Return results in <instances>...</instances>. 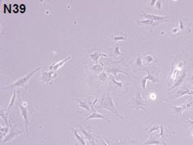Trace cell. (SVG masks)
<instances>
[{"label":"cell","instance_id":"1","mask_svg":"<svg viewBox=\"0 0 193 145\" xmlns=\"http://www.w3.org/2000/svg\"><path fill=\"white\" fill-rule=\"evenodd\" d=\"M96 106L99 109L108 110V111H111L112 113L116 115L118 118H120V119H122V120L125 119L124 116L119 113V111H118V110L116 109V107L114 104L113 99H112L111 95H109V94H106V95L103 96L99 100L98 104L96 105Z\"/></svg>","mask_w":193,"mask_h":145},{"label":"cell","instance_id":"2","mask_svg":"<svg viewBox=\"0 0 193 145\" xmlns=\"http://www.w3.org/2000/svg\"><path fill=\"white\" fill-rule=\"evenodd\" d=\"M40 69H41L40 68H37L36 69H34V70L32 71V72H29V73L25 75V76L20 77V78H18L17 81H16L15 82L12 83L11 85H8V86H7V87H2V89H10V88H14V89H15V87H25V86L26 85V83H27L29 82V80L31 79V77L33 76V74L35 73V72H36L37 71H39Z\"/></svg>","mask_w":193,"mask_h":145},{"label":"cell","instance_id":"3","mask_svg":"<svg viewBox=\"0 0 193 145\" xmlns=\"http://www.w3.org/2000/svg\"><path fill=\"white\" fill-rule=\"evenodd\" d=\"M19 108H20V111H21V117L23 118L24 120V122H25V127H26V134L28 133V125H29V120H28V111L25 107L22 106L21 104V99H20V96H19Z\"/></svg>","mask_w":193,"mask_h":145},{"label":"cell","instance_id":"4","mask_svg":"<svg viewBox=\"0 0 193 145\" xmlns=\"http://www.w3.org/2000/svg\"><path fill=\"white\" fill-rule=\"evenodd\" d=\"M146 72H147V75L144 77L143 79H142V88H143V91L145 90V88H146V82H148V81H151L152 82H154V83H157L158 82H159L158 78H155V77L153 76V75L150 73V72H149L148 71H146Z\"/></svg>","mask_w":193,"mask_h":145},{"label":"cell","instance_id":"5","mask_svg":"<svg viewBox=\"0 0 193 145\" xmlns=\"http://www.w3.org/2000/svg\"><path fill=\"white\" fill-rule=\"evenodd\" d=\"M21 133H22L21 131H20V130H16L14 128L12 127V129H11L9 134H7V135L5 137V138H4V140L2 141V142H3V143H6V142H8V141H10V140H12V139H13L15 138V137H17V135H19L20 134H21Z\"/></svg>","mask_w":193,"mask_h":145},{"label":"cell","instance_id":"6","mask_svg":"<svg viewBox=\"0 0 193 145\" xmlns=\"http://www.w3.org/2000/svg\"><path fill=\"white\" fill-rule=\"evenodd\" d=\"M192 105H193V101H192V102H190L188 104L183 105V106H172V108L173 109V111H174L175 113H177V114H182L187 109H188L189 107H191Z\"/></svg>","mask_w":193,"mask_h":145},{"label":"cell","instance_id":"7","mask_svg":"<svg viewBox=\"0 0 193 145\" xmlns=\"http://www.w3.org/2000/svg\"><path fill=\"white\" fill-rule=\"evenodd\" d=\"M134 102H135V106L137 108L138 110H142V111H144V101L143 99L141 98L140 93L138 92L136 94V96H135V99H134Z\"/></svg>","mask_w":193,"mask_h":145},{"label":"cell","instance_id":"8","mask_svg":"<svg viewBox=\"0 0 193 145\" xmlns=\"http://www.w3.org/2000/svg\"><path fill=\"white\" fill-rule=\"evenodd\" d=\"M143 16L144 17H146L147 19L154 21H164L168 19V17H163V16H156L154 14H146V13H143Z\"/></svg>","mask_w":193,"mask_h":145},{"label":"cell","instance_id":"9","mask_svg":"<svg viewBox=\"0 0 193 145\" xmlns=\"http://www.w3.org/2000/svg\"><path fill=\"white\" fill-rule=\"evenodd\" d=\"M70 58H71V55L69 56V57H67L65 60H62V61H60V62H58V63H55V62L53 64H51V65L49 67V70H52V71L56 72L60 68V67H62V66L64 65V64L65 63L67 60H69Z\"/></svg>","mask_w":193,"mask_h":145},{"label":"cell","instance_id":"10","mask_svg":"<svg viewBox=\"0 0 193 145\" xmlns=\"http://www.w3.org/2000/svg\"><path fill=\"white\" fill-rule=\"evenodd\" d=\"M91 119H102V120H105L106 121H109L111 123V120H110L108 119H106V118L104 116V115L99 114L97 111H93L92 113H91V115H89V116H88L87 120H91Z\"/></svg>","mask_w":193,"mask_h":145},{"label":"cell","instance_id":"11","mask_svg":"<svg viewBox=\"0 0 193 145\" xmlns=\"http://www.w3.org/2000/svg\"><path fill=\"white\" fill-rule=\"evenodd\" d=\"M145 144H149V145H161V144H166L165 143H163V142L160 141L159 139H157L155 137L152 135V134H150V136L149 139L147 140V142L145 143Z\"/></svg>","mask_w":193,"mask_h":145},{"label":"cell","instance_id":"12","mask_svg":"<svg viewBox=\"0 0 193 145\" xmlns=\"http://www.w3.org/2000/svg\"><path fill=\"white\" fill-rule=\"evenodd\" d=\"M73 130V131H74V135L76 136V138L78 139V140H79L80 143H81V144L82 145H86V140H85V139H84V135L83 134H79V132H78L77 130H74V129H72Z\"/></svg>","mask_w":193,"mask_h":145},{"label":"cell","instance_id":"13","mask_svg":"<svg viewBox=\"0 0 193 145\" xmlns=\"http://www.w3.org/2000/svg\"><path fill=\"white\" fill-rule=\"evenodd\" d=\"M74 100H75V101H77L78 102H79V106L80 107H82V108L85 109L86 111H91L90 107L88 106V105L87 104V102H85L84 101L80 100V99H74Z\"/></svg>","mask_w":193,"mask_h":145},{"label":"cell","instance_id":"14","mask_svg":"<svg viewBox=\"0 0 193 145\" xmlns=\"http://www.w3.org/2000/svg\"><path fill=\"white\" fill-rule=\"evenodd\" d=\"M139 24H145V25H148L151 27H154V26H158V23L156 21H151V20H149V19H146V20H144V21H138Z\"/></svg>","mask_w":193,"mask_h":145},{"label":"cell","instance_id":"15","mask_svg":"<svg viewBox=\"0 0 193 145\" xmlns=\"http://www.w3.org/2000/svg\"><path fill=\"white\" fill-rule=\"evenodd\" d=\"M17 91L16 90V89H13V94H12V97H11V99H10V102H9V104H8V106H7V111H8V110L11 108V107H12V106L13 105V103L15 102L16 97H17Z\"/></svg>","mask_w":193,"mask_h":145},{"label":"cell","instance_id":"16","mask_svg":"<svg viewBox=\"0 0 193 145\" xmlns=\"http://www.w3.org/2000/svg\"><path fill=\"white\" fill-rule=\"evenodd\" d=\"M105 56V57H106V55H105V54H103V53H101V54H97V53H94V54H91L90 55V58L92 59V60L93 61H94V62L96 63V64H97V62H98V59H99V57L100 56Z\"/></svg>","mask_w":193,"mask_h":145},{"label":"cell","instance_id":"17","mask_svg":"<svg viewBox=\"0 0 193 145\" xmlns=\"http://www.w3.org/2000/svg\"><path fill=\"white\" fill-rule=\"evenodd\" d=\"M7 115H8V111H5L3 108H1V117L4 120L5 124L7 126H8V121H7Z\"/></svg>","mask_w":193,"mask_h":145},{"label":"cell","instance_id":"18","mask_svg":"<svg viewBox=\"0 0 193 145\" xmlns=\"http://www.w3.org/2000/svg\"><path fill=\"white\" fill-rule=\"evenodd\" d=\"M92 69L94 70L95 72H101L103 69V67H102V64H94L93 67H92Z\"/></svg>","mask_w":193,"mask_h":145},{"label":"cell","instance_id":"19","mask_svg":"<svg viewBox=\"0 0 193 145\" xmlns=\"http://www.w3.org/2000/svg\"><path fill=\"white\" fill-rule=\"evenodd\" d=\"M186 77H187V73H186V72H183V74H182V76H181V77H180V78H179V80H178V81L177 82L175 83V84H173V87H178V86H179V85H180L181 83H182V82H183V80H184L185 78H186Z\"/></svg>","mask_w":193,"mask_h":145},{"label":"cell","instance_id":"20","mask_svg":"<svg viewBox=\"0 0 193 145\" xmlns=\"http://www.w3.org/2000/svg\"><path fill=\"white\" fill-rule=\"evenodd\" d=\"M117 72H123L125 74H127L125 71H123L121 69H119V67H115L113 69H111V73L115 75V77L117 76Z\"/></svg>","mask_w":193,"mask_h":145},{"label":"cell","instance_id":"21","mask_svg":"<svg viewBox=\"0 0 193 145\" xmlns=\"http://www.w3.org/2000/svg\"><path fill=\"white\" fill-rule=\"evenodd\" d=\"M98 77H99V79L101 80V81H106V80L107 79V75H106V73L105 72H101L99 73Z\"/></svg>","mask_w":193,"mask_h":145},{"label":"cell","instance_id":"22","mask_svg":"<svg viewBox=\"0 0 193 145\" xmlns=\"http://www.w3.org/2000/svg\"><path fill=\"white\" fill-rule=\"evenodd\" d=\"M8 131H9L8 126H6V127H2V128H1V132H2V133H3V134H7V133H8Z\"/></svg>","mask_w":193,"mask_h":145},{"label":"cell","instance_id":"23","mask_svg":"<svg viewBox=\"0 0 193 145\" xmlns=\"http://www.w3.org/2000/svg\"><path fill=\"white\" fill-rule=\"evenodd\" d=\"M114 54L116 55H121V53H120V49H119V47H118V45H116V46L115 47Z\"/></svg>","mask_w":193,"mask_h":145},{"label":"cell","instance_id":"24","mask_svg":"<svg viewBox=\"0 0 193 145\" xmlns=\"http://www.w3.org/2000/svg\"><path fill=\"white\" fill-rule=\"evenodd\" d=\"M155 7H156L159 10H161V9H162V2H161V1H157L156 4H155Z\"/></svg>","mask_w":193,"mask_h":145},{"label":"cell","instance_id":"25","mask_svg":"<svg viewBox=\"0 0 193 145\" xmlns=\"http://www.w3.org/2000/svg\"><path fill=\"white\" fill-rule=\"evenodd\" d=\"M145 60L147 62H151V61L154 60V58H153L151 55H147L145 57Z\"/></svg>","mask_w":193,"mask_h":145},{"label":"cell","instance_id":"26","mask_svg":"<svg viewBox=\"0 0 193 145\" xmlns=\"http://www.w3.org/2000/svg\"><path fill=\"white\" fill-rule=\"evenodd\" d=\"M111 79H112V81H113V82H115V83H116V85L118 86V87H122V86H123V83H122V82H117V81H116V79H115V78H114V77H112V78H111Z\"/></svg>","mask_w":193,"mask_h":145},{"label":"cell","instance_id":"27","mask_svg":"<svg viewBox=\"0 0 193 145\" xmlns=\"http://www.w3.org/2000/svg\"><path fill=\"white\" fill-rule=\"evenodd\" d=\"M113 39H114V41H124L125 37H123V36H115Z\"/></svg>","mask_w":193,"mask_h":145},{"label":"cell","instance_id":"28","mask_svg":"<svg viewBox=\"0 0 193 145\" xmlns=\"http://www.w3.org/2000/svg\"><path fill=\"white\" fill-rule=\"evenodd\" d=\"M20 9L21 10V12H24V11H25V9H26V7H25V5H24V4H21V5H20Z\"/></svg>","mask_w":193,"mask_h":145},{"label":"cell","instance_id":"29","mask_svg":"<svg viewBox=\"0 0 193 145\" xmlns=\"http://www.w3.org/2000/svg\"><path fill=\"white\" fill-rule=\"evenodd\" d=\"M179 28H180L181 30H182V29H183V23H182V21H179Z\"/></svg>","mask_w":193,"mask_h":145},{"label":"cell","instance_id":"30","mask_svg":"<svg viewBox=\"0 0 193 145\" xmlns=\"http://www.w3.org/2000/svg\"><path fill=\"white\" fill-rule=\"evenodd\" d=\"M156 2H157L156 0H152L151 2H150V6H154V5L156 4Z\"/></svg>","mask_w":193,"mask_h":145},{"label":"cell","instance_id":"31","mask_svg":"<svg viewBox=\"0 0 193 145\" xmlns=\"http://www.w3.org/2000/svg\"><path fill=\"white\" fill-rule=\"evenodd\" d=\"M178 28H174L173 30V33L175 34V33H177V32H178Z\"/></svg>","mask_w":193,"mask_h":145},{"label":"cell","instance_id":"32","mask_svg":"<svg viewBox=\"0 0 193 145\" xmlns=\"http://www.w3.org/2000/svg\"><path fill=\"white\" fill-rule=\"evenodd\" d=\"M21 104H22V106L25 107L27 106V102H26V101H23V102H21Z\"/></svg>","mask_w":193,"mask_h":145},{"label":"cell","instance_id":"33","mask_svg":"<svg viewBox=\"0 0 193 145\" xmlns=\"http://www.w3.org/2000/svg\"><path fill=\"white\" fill-rule=\"evenodd\" d=\"M188 122H189V123H191V124L193 125V120H188Z\"/></svg>","mask_w":193,"mask_h":145},{"label":"cell","instance_id":"34","mask_svg":"<svg viewBox=\"0 0 193 145\" xmlns=\"http://www.w3.org/2000/svg\"><path fill=\"white\" fill-rule=\"evenodd\" d=\"M192 136H193V131H192Z\"/></svg>","mask_w":193,"mask_h":145}]
</instances>
